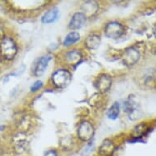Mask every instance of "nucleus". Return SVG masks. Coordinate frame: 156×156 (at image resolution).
<instances>
[{
  "label": "nucleus",
  "instance_id": "1",
  "mask_svg": "<svg viewBox=\"0 0 156 156\" xmlns=\"http://www.w3.org/2000/svg\"><path fill=\"white\" fill-rule=\"evenodd\" d=\"M0 53L6 60H12L17 53V47L13 39L5 37L0 43Z\"/></svg>",
  "mask_w": 156,
  "mask_h": 156
},
{
  "label": "nucleus",
  "instance_id": "2",
  "mask_svg": "<svg viewBox=\"0 0 156 156\" xmlns=\"http://www.w3.org/2000/svg\"><path fill=\"white\" fill-rule=\"evenodd\" d=\"M72 80L71 74L66 69H57L51 76V81L53 84L58 88L66 87L70 83Z\"/></svg>",
  "mask_w": 156,
  "mask_h": 156
},
{
  "label": "nucleus",
  "instance_id": "3",
  "mask_svg": "<svg viewBox=\"0 0 156 156\" xmlns=\"http://www.w3.org/2000/svg\"><path fill=\"white\" fill-rule=\"evenodd\" d=\"M124 26L118 21H110L105 26L104 29V33L105 35L108 38H120L121 36L124 34Z\"/></svg>",
  "mask_w": 156,
  "mask_h": 156
},
{
  "label": "nucleus",
  "instance_id": "4",
  "mask_svg": "<svg viewBox=\"0 0 156 156\" xmlns=\"http://www.w3.org/2000/svg\"><path fill=\"white\" fill-rule=\"evenodd\" d=\"M78 136L83 141H88L93 137L95 130L93 126L88 121H83L78 128Z\"/></svg>",
  "mask_w": 156,
  "mask_h": 156
},
{
  "label": "nucleus",
  "instance_id": "5",
  "mask_svg": "<svg viewBox=\"0 0 156 156\" xmlns=\"http://www.w3.org/2000/svg\"><path fill=\"white\" fill-rule=\"evenodd\" d=\"M141 57L140 51L135 47H130L125 50L123 56V62L128 66H133L136 65Z\"/></svg>",
  "mask_w": 156,
  "mask_h": 156
},
{
  "label": "nucleus",
  "instance_id": "6",
  "mask_svg": "<svg viewBox=\"0 0 156 156\" xmlns=\"http://www.w3.org/2000/svg\"><path fill=\"white\" fill-rule=\"evenodd\" d=\"M51 60V56H42L41 58L35 62L34 66V74L37 77H39L44 74V72L46 71L47 68L48 66V64L50 61Z\"/></svg>",
  "mask_w": 156,
  "mask_h": 156
},
{
  "label": "nucleus",
  "instance_id": "7",
  "mask_svg": "<svg viewBox=\"0 0 156 156\" xmlns=\"http://www.w3.org/2000/svg\"><path fill=\"white\" fill-rule=\"evenodd\" d=\"M87 17L83 12H76L72 16L69 21V28L71 30H80L86 23Z\"/></svg>",
  "mask_w": 156,
  "mask_h": 156
},
{
  "label": "nucleus",
  "instance_id": "8",
  "mask_svg": "<svg viewBox=\"0 0 156 156\" xmlns=\"http://www.w3.org/2000/svg\"><path fill=\"white\" fill-rule=\"evenodd\" d=\"M112 85V79L110 75L103 74L98 79L97 82V88L100 92H107Z\"/></svg>",
  "mask_w": 156,
  "mask_h": 156
},
{
  "label": "nucleus",
  "instance_id": "9",
  "mask_svg": "<svg viewBox=\"0 0 156 156\" xmlns=\"http://www.w3.org/2000/svg\"><path fill=\"white\" fill-rule=\"evenodd\" d=\"M82 54L78 50H71L67 51L65 55V61L70 66H76L82 60Z\"/></svg>",
  "mask_w": 156,
  "mask_h": 156
},
{
  "label": "nucleus",
  "instance_id": "10",
  "mask_svg": "<svg viewBox=\"0 0 156 156\" xmlns=\"http://www.w3.org/2000/svg\"><path fill=\"white\" fill-rule=\"evenodd\" d=\"M59 10L57 8H52L49 9L46 13H44L41 21L44 24L53 23L59 17Z\"/></svg>",
  "mask_w": 156,
  "mask_h": 156
},
{
  "label": "nucleus",
  "instance_id": "11",
  "mask_svg": "<svg viewBox=\"0 0 156 156\" xmlns=\"http://www.w3.org/2000/svg\"><path fill=\"white\" fill-rule=\"evenodd\" d=\"M83 13L84 14L85 16H92L97 12L99 9L98 4L95 1H87L82 7Z\"/></svg>",
  "mask_w": 156,
  "mask_h": 156
},
{
  "label": "nucleus",
  "instance_id": "12",
  "mask_svg": "<svg viewBox=\"0 0 156 156\" xmlns=\"http://www.w3.org/2000/svg\"><path fill=\"white\" fill-rule=\"evenodd\" d=\"M85 46L90 50H95L99 48L101 44V37L97 34H91L85 39Z\"/></svg>",
  "mask_w": 156,
  "mask_h": 156
},
{
  "label": "nucleus",
  "instance_id": "13",
  "mask_svg": "<svg viewBox=\"0 0 156 156\" xmlns=\"http://www.w3.org/2000/svg\"><path fill=\"white\" fill-rule=\"evenodd\" d=\"M124 109L125 111L128 114L129 117L133 119V116L138 115L139 106L137 105V103L133 99H129V100L125 103L124 105Z\"/></svg>",
  "mask_w": 156,
  "mask_h": 156
},
{
  "label": "nucleus",
  "instance_id": "14",
  "mask_svg": "<svg viewBox=\"0 0 156 156\" xmlns=\"http://www.w3.org/2000/svg\"><path fill=\"white\" fill-rule=\"evenodd\" d=\"M80 39V34L76 31H72L66 36V38L63 40V46L64 47H70L76 44L77 42Z\"/></svg>",
  "mask_w": 156,
  "mask_h": 156
},
{
  "label": "nucleus",
  "instance_id": "15",
  "mask_svg": "<svg viewBox=\"0 0 156 156\" xmlns=\"http://www.w3.org/2000/svg\"><path fill=\"white\" fill-rule=\"evenodd\" d=\"M114 151H115V146L112 143V141L110 140H105L103 141V143L100 147V154L105 156L112 154Z\"/></svg>",
  "mask_w": 156,
  "mask_h": 156
},
{
  "label": "nucleus",
  "instance_id": "16",
  "mask_svg": "<svg viewBox=\"0 0 156 156\" xmlns=\"http://www.w3.org/2000/svg\"><path fill=\"white\" fill-rule=\"evenodd\" d=\"M120 111V105L119 102H115L113 104L107 111V117L110 119L115 120L119 117Z\"/></svg>",
  "mask_w": 156,
  "mask_h": 156
},
{
  "label": "nucleus",
  "instance_id": "17",
  "mask_svg": "<svg viewBox=\"0 0 156 156\" xmlns=\"http://www.w3.org/2000/svg\"><path fill=\"white\" fill-rule=\"evenodd\" d=\"M147 130V125L146 124H140V125L136 126L134 129V133H136V135L137 136H140L143 135L144 133H146V131Z\"/></svg>",
  "mask_w": 156,
  "mask_h": 156
},
{
  "label": "nucleus",
  "instance_id": "18",
  "mask_svg": "<svg viewBox=\"0 0 156 156\" xmlns=\"http://www.w3.org/2000/svg\"><path fill=\"white\" fill-rule=\"evenodd\" d=\"M43 86H44L43 82L40 81V80H38V81H36V82L34 83L33 85L31 86L30 87L31 92H37V91H38L39 89H41L42 87H43Z\"/></svg>",
  "mask_w": 156,
  "mask_h": 156
},
{
  "label": "nucleus",
  "instance_id": "19",
  "mask_svg": "<svg viewBox=\"0 0 156 156\" xmlns=\"http://www.w3.org/2000/svg\"><path fill=\"white\" fill-rule=\"evenodd\" d=\"M44 156H58L57 155V153H56V151L54 150H50V151H47Z\"/></svg>",
  "mask_w": 156,
  "mask_h": 156
},
{
  "label": "nucleus",
  "instance_id": "20",
  "mask_svg": "<svg viewBox=\"0 0 156 156\" xmlns=\"http://www.w3.org/2000/svg\"><path fill=\"white\" fill-rule=\"evenodd\" d=\"M153 33H154V37H155V38H156V25H155V26H154V27Z\"/></svg>",
  "mask_w": 156,
  "mask_h": 156
}]
</instances>
